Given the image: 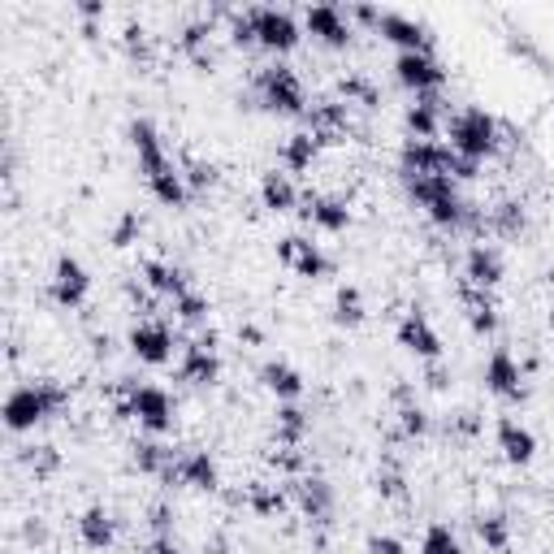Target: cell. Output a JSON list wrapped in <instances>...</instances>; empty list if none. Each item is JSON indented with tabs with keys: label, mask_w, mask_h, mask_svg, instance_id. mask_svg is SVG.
<instances>
[{
	"label": "cell",
	"mask_w": 554,
	"mask_h": 554,
	"mask_svg": "<svg viewBox=\"0 0 554 554\" xmlns=\"http://www.w3.org/2000/svg\"><path fill=\"white\" fill-rule=\"evenodd\" d=\"M130 143H135L139 169H143V178H148V191L156 195V200L169 204V208L187 204V182H182L174 161L165 156L161 135H156V126L148 122V117H135V122H130Z\"/></svg>",
	"instance_id": "6da1fadb"
},
{
	"label": "cell",
	"mask_w": 554,
	"mask_h": 554,
	"mask_svg": "<svg viewBox=\"0 0 554 554\" xmlns=\"http://www.w3.org/2000/svg\"><path fill=\"white\" fill-rule=\"evenodd\" d=\"M65 403H70V390H65L61 381H52V377L26 381V386L9 390V399H5V425H9L13 433L35 429L39 420L61 416V412H65Z\"/></svg>",
	"instance_id": "7a4b0ae2"
},
{
	"label": "cell",
	"mask_w": 554,
	"mask_h": 554,
	"mask_svg": "<svg viewBox=\"0 0 554 554\" xmlns=\"http://www.w3.org/2000/svg\"><path fill=\"white\" fill-rule=\"evenodd\" d=\"M399 178H403V187L407 195L425 208V213L438 221V226H464V217H468V204L459 200V191H455V182L451 178H429V174H403L399 169Z\"/></svg>",
	"instance_id": "3957f363"
},
{
	"label": "cell",
	"mask_w": 554,
	"mask_h": 554,
	"mask_svg": "<svg viewBox=\"0 0 554 554\" xmlns=\"http://www.w3.org/2000/svg\"><path fill=\"white\" fill-rule=\"evenodd\" d=\"M446 135H451V152H459L464 161H485L490 152H498V122L485 109H464L446 122Z\"/></svg>",
	"instance_id": "277c9868"
},
{
	"label": "cell",
	"mask_w": 554,
	"mask_h": 554,
	"mask_svg": "<svg viewBox=\"0 0 554 554\" xmlns=\"http://www.w3.org/2000/svg\"><path fill=\"white\" fill-rule=\"evenodd\" d=\"M256 100L265 104L269 113H282V117H299L308 113V91H303L299 74L290 65H265L256 74Z\"/></svg>",
	"instance_id": "5b68a950"
},
{
	"label": "cell",
	"mask_w": 554,
	"mask_h": 554,
	"mask_svg": "<svg viewBox=\"0 0 554 554\" xmlns=\"http://www.w3.org/2000/svg\"><path fill=\"white\" fill-rule=\"evenodd\" d=\"M117 412L135 416L148 433L174 429V399H169L161 386H139V381L126 377V394H122V403H117Z\"/></svg>",
	"instance_id": "8992f818"
},
{
	"label": "cell",
	"mask_w": 554,
	"mask_h": 554,
	"mask_svg": "<svg viewBox=\"0 0 554 554\" xmlns=\"http://www.w3.org/2000/svg\"><path fill=\"white\" fill-rule=\"evenodd\" d=\"M394 74H399V83L412 87L416 96H438V87L446 83V70L429 57V52H399Z\"/></svg>",
	"instance_id": "52a82bcc"
},
{
	"label": "cell",
	"mask_w": 554,
	"mask_h": 554,
	"mask_svg": "<svg viewBox=\"0 0 554 554\" xmlns=\"http://www.w3.org/2000/svg\"><path fill=\"white\" fill-rule=\"evenodd\" d=\"M308 135L316 143H347L351 135V117H347V104H338V100H316L308 104Z\"/></svg>",
	"instance_id": "ba28073f"
},
{
	"label": "cell",
	"mask_w": 554,
	"mask_h": 554,
	"mask_svg": "<svg viewBox=\"0 0 554 554\" xmlns=\"http://www.w3.org/2000/svg\"><path fill=\"white\" fill-rule=\"evenodd\" d=\"M485 390L498 394V399H507V403L524 399V377H520V364H516V355H511L507 347H494L490 364H485Z\"/></svg>",
	"instance_id": "9c48e42d"
},
{
	"label": "cell",
	"mask_w": 554,
	"mask_h": 554,
	"mask_svg": "<svg viewBox=\"0 0 554 554\" xmlns=\"http://www.w3.org/2000/svg\"><path fill=\"white\" fill-rule=\"evenodd\" d=\"M252 22H256V44L273 52H290L299 44V26L286 9H252Z\"/></svg>",
	"instance_id": "30bf717a"
},
{
	"label": "cell",
	"mask_w": 554,
	"mask_h": 554,
	"mask_svg": "<svg viewBox=\"0 0 554 554\" xmlns=\"http://www.w3.org/2000/svg\"><path fill=\"white\" fill-rule=\"evenodd\" d=\"M277 260H282L286 269H295L299 277H325L329 273V256L316 243L299 239V234H286V239L277 243Z\"/></svg>",
	"instance_id": "8fae6325"
},
{
	"label": "cell",
	"mask_w": 554,
	"mask_h": 554,
	"mask_svg": "<svg viewBox=\"0 0 554 554\" xmlns=\"http://www.w3.org/2000/svg\"><path fill=\"white\" fill-rule=\"evenodd\" d=\"M174 481L178 485H191V490H208V494L221 485L217 464L208 459V451H182L174 459V472H169V485H174Z\"/></svg>",
	"instance_id": "7c38bea8"
},
{
	"label": "cell",
	"mask_w": 554,
	"mask_h": 554,
	"mask_svg": "<svg viewBox=\"0 0 554 554\" xmlns=\"http://www.w3.org/2000/svg\"><path fill=\"white\" fill-rule=\"evenodd\" d=\"M87 290H91L87 269L78 265L74 256H61L57 269H52V299H57L61 308H78V303L87 299Z\"/></svg>",
	"instance_id": "4fadbf2b"
},
{
	"label": "cell",
	"mask_w": 554,
	"mask_h": 554,
	"mask_svg": "<svg viewBox=\"0 0 554 554\" xmlns=\"http://www.w3.org/2000/svg\"><path fill=\"white\" fill-rule=\"evenodd\" d=\"M130 351H135L143 364H165L169 351H174V334H169V325H161V321H139L130 329Z\"/></svg>",
	"instance_id": "5bb4252c"
},
{
	"label": "cell",
	"mask_w": 554,
	"mask_h": 554,
	"mask_svg": "<svg viewBox=\"0 0 554 554\" xmlns=\"http://www.w3.org/2000/svg\"><path fill=\"white\" fill-rule=\"evenodd\" d=\"M290 490H295V503L303 507V516H308V520L325 524L329 516H334V485H329L325 477H316V472H312V477H299Z\"/></svg>",
	"instance_id": "9a60e30c"
},
{
	"label": "cell",
	"mask_w": 554,
	"mask_h": 554,
	"mask_svg": "<svg viewBox=\"0 0 554 554\" xmlns=\"http://www.w3.org/2000/svg\"><path fill=\"white\" fill-rule=\"evenodd\" d=\"M217 373H221V360L213 351V334H208L195 342V347H187V355H182V364H178V377L191 381V386H213Z\"/></svg>",
	"instance_id": "2e32d148"
},
{
	"label": "cell",
	"mask_w": 554,
	"mask_h": 554,
	"mask_svg": "<svg viewBox=\"0 0 554 554\" xmlns=\"http://www.w3.org/2000/svg\"><path fill=\"white\" fill-rule=\"evenodd\" d=\"M459 308H464L468 325L477 329V334H494L498 329V303H494L490 290H481L472 282H459Z\"/></svg>",
	"instance_id": "e0dca14e"
},
{
	"label": "cell",
	"mask_w": 554,
	"mask_h": 554,
	"mask_svg": "<svg viewBox=\"0 0 554 554\" xmlns=\"http://www.w3.org/2000/svg\"><path fill=\"white\" fill-rule=\"evenodd\" d=\"M299 213L308 217L312 226L329 230V234H338V230L351 226V208H347V200H338V195H308Z\"/></svg>",
	"instance_id": "ac0fdd59"
},
{
	"label": "cell",
	"mask_w": 554,
	"mask_h": 554,
	"mask_svg": "<svg viewBox=\"0 0 554 554\" xmlns=\"http://www.w3.org/2000/svg\"><path fill=\"white\" fill-rule=\"evenodd\" d=\"M308 31L316 39H325L329 48H347L351 44V22H347V13L334 9V5H312L308 9Z\"/></svg>",
	"instance_id": "d6986e66"
},
{
	"label": "cell",
	"mask_w": 554,
	"mask_h": 554,
	"mask_svg": "<svg viewBox=\"0 0 554 554\" xmlns=\"http://www.w3.org/2000/svg\"><path fill=\"white\" fill-rule=\"evenodd\" d=\"M399 342L412 355H425V360H438V355H442V338L433 334V325L420 312H407L399 321Z\"/></svg>",
	"instance_id": "ffe728a7"
},
{
	"label": "cell",
	"mask_w": 554,
	"mask_h": 554,
	"mask_svg": "<svg viewBox=\"0 0 554 554\" xmlns=\"http://www.w3.org/2000/svg\"><path fill=\"white\" fill-rule=\"evenodd\" d=\"M464 282L481 286V290H494L498 282H503V256H498L490 243H477V247L468 252V273H464Z\"/></svg>",
	"instance_id": "44dd1931"
},
{
	"label": "cell",
	"mask_w": 554,
	"mask_h": 554,
	"mask_svg": "<svg viewBox=\"0 0 554 554\" xmlns=\"http://www.w3.org/2000/svg\"><path fill=\"white\" fill-rule=\"evenodd\" d=\"M377 31L394 39V44H403V52H425L429 48V31L412 18H399V13H381L377 18Z\"/></svg>",
	"instance_id": "7402d4cb"
},
{
	"label": "cell",
	"mask_w": 554,
	"mask_h": 554,
	"mask_svg": "<svg viewBox=\"0 0 554 554\" xmlns=\"http://www.w3.org/2000/svg\"><path fill=\"white\" fill-rule=\"evenodd\" d=\"M498 446H503V455L511 459V464H529L533 451H537V442H533V433L520 425V420H511L503 416L498 420Z\"/></svg>",
	"instance_id": "603a6c76"
},
{
	"label": "cell",
	"mask_w": 554,
	"mask_h": 554,
	"mask_svg": "<svg viewBox=\"0 0 554 554\" xmlns=\"http://www.w3.org/2000/svg\"><path fill=\"white\" fill-rule=\"evenodd\" d=\"M260 381H265V386L277 394V399H299L303 394V377L295 373V368H290L286 360H269L265 368H260Z\"/></svg>",
	"instance_id": "cb8c5ba5"
},
{
	"label": "cell",
	"mask_w": 554,
	"mask_h": 554,
	"mask_svg": "<svg viewBox=\"0 0 554 554\" xmlns=\"http://www.w3.org/2000/svg\"><path fill=\"white\" fill-rule=\"evenodd\" d=\"M438 113H442V100L438 96H416V104L407 109V130H412L416 139H429L438 135Z\"/></svg>",
	"instance_id": "d4e9b609"
},
{
	"label": "cell",
	"mask_w": 554,
	"mask_h": 554,
	"mask_svg": "<svg viewBox=\"0 0 554 554\" xmlns=\"http://www.w3.org/2000/svg\"><path fill=\"white\" fill-rule=\"evenodd\" d=\"M143 277H148L152 290H161V295H169V299H182L191 290L187 273L174 269V265H161V260H148V265H143Z\"/></svg>",
	"instance_id": "484cf974"
},
{
	"label": "cell",
	"mask_w": 554,
	"mask_h": 554,
	"mask_svg": "<svg viewBox=\"0 0 554 554\" xmlns=\"http://www.w3.org/2000/svg\"><path fill=\"white\" fill-rule=\"evenodd\" d=\"M135 468L139 472H148V477H161V481H169V472H174V451H165V446H156V442H135Z\"/></svg>",
	"instance_id": "4316f807"
},
{
	"label": "cell",
	"mask_w": 554,
	"mask_h": 554,
	"mask_svg": "<svg viewBox=\"0 0 554 554\" xmlns=\"http://www.w3.org/2000/svg\"><path fill=\"white\" fill-rule=\"evenodd\" d=\"M78 533H83V542L91 550H109L113 546V516L104 507H91V511H83V520H78Z\"/></svg>",
	"instance_id": "83f0119b"
},
{
	"label": "cell",
	"mask_w": 554,
	"mask_h": 554,
	"mask_svg": "<svg viewBox=\"0 0 554 554\" xmlns=\"http://www.w3.org/2000/svg\"><path fill=\"white\" fill-rule=\"evenodd\" d=\"M260 195H265V208H273V213H290V208L299 204L295 195V182H290L286 174H265V182H260Z\"/></svg>",
	"instance_id": "f1b7e54d"
},
{
	"label": "cell",
	"mask_w": 554,
	"mask_h": 554,
	"mask_svg": "<svg viewBox=\"0 0 554 554\" xmlns=\"http://www.w3.org/2000/svg\"><path fill=\"white\" fill-rule=\"evenodd\" d=\"M316 152H321V143H316V139L308 135V130H303V135H290V139H286V148H282V165L290 169V174H303V169H312Z\"/></svg>",
	"instance_id": "f546056e"
},
{
	"label": "cell",
	"mask_w": 554,
	"mask_h": 554,
	"mask_svg": "<svg viewBox=\"0 0 554 554\" xmlns=\"http://www.w3.org/2000/svg\"><path fill=\"white\" fill-rule=\"evenodd\" d=\"M524 204H516V200H507V204H498L494 213H490V230L494 234H503V239H516V234L524 230Z\"/></svg>",
	"instance_id": "4dcf8cb0"
},
{
	"label": "cell",
	"mask_w": 554,
	"mask_h": 554,
	"mask_svg": "<svg viewBox=\"0 0 554 554\" xmlns=\"http://www.w3.org/2000/svg\"><path fill=\"white\" fill-rule=\"evenodd\" d=\"M334 321L347 325V329H355V325L364 321V299H360V290H355V286H342V290H338V299H334Z\"/></svg>",
	"instance_id": "1f68e13d"
},
{
	"label": "cell",
	"mask_w": 554,
	"mask_h": 554,
	"mask_svg": "<svg viewBox=\"0 0 554 554\" xmlns=\"http://www.w3.org/2000/svg\"><path fill=\"white\" fill-rule=\"evenodd\" d=\"M303 433H308V416L299 412V407H282V412H277V438H282L286 446H299L303 442Z\"/></svg>",
	"instance_id": "d6a6232c"
},
{
	"label": "cell",
	"mask_w": 554,
	"mask_h": 554,
	"mask_svg": "<svg viewBox=\"0 0 554 554\" xmlns=\"http://www.w3.org/2000/svg\"><path fill=\"white\" fill-rule=\"evenodd\" d=\"M420 554H464V546H459V537L451 533V524H429Z\"/></svg>",
	"instance_id": "836d02e7"
},
{
	"label": "cell",
	"mask_w": 554,
	"mask_h": 554,
	"mask_svg": "<svg viewBox=\"0 0 554 554\" xmlns=\"http://www.w3.org/2000/svg\"><path fill=\"white\" fill-rule=\"evenodd\" d=\"M477 533H481V542L490 546V550L507 554V546H511V529H507V520H503V516H481V520H477Z\"/></svg>",
	"instance_id": "e575fe53"
},
{
	"label": "cell",
	"mask_w": 554,
	"mask_h": 554,
	"mask_svg": "<svg viewBox=\"0 0 554 554\" xmlns=\"http://www.w3.org/2000/svg\"><path fill=\"white\" fill-rule=\"evenodd\" d=\"M399 403H403V407H399V420H403V433H407V438H420V433H429V416L412 403V394L399 390Z\"/></svg>",
	"instance_id": "d590c367"
},
{
	"label": "cell",
	"mask_w": 554,
	"mask_h": 554,
	"mask_svg": "<svg viewBox=\"0 0 554 554\" xmlns=\"http://www.w3.org/2000/svg\"><path fill=\"white\" fill-rule=\"evenodd\" d=\"M22 464L31 468L35 477H48V472L61 468V455L52 451V446H26V451H22Z\"/></svg>",
	"instance_id": "8d00e7d4"
},
{
	"label": "cell",
	"mask_w": 554,
	"mask_h": 554,
	"mask_svg": "<svg viewBox=\"0 0 554 554\" xmlns=\"http://www.w3.org/2000/svg\"><path fill=\"white\" fill-rule=\"evenodd\" d=\"M247 503H252V511H260V516H282L286 498L277 494V490H265V485H256V490L247 494Z\"/></svg>",
	"instance_id": "74e56055"
},
{
	"label": "cell",
	"mask_w": 554,
	"mask_h": 554,
	"mask_svg": "<svg viewBox=\"0 0 554 554\" xmlns=\"http://www.w3.org/2000/svg\"><path fill=\"white\" fill-rule=\"evenodd\" d=\"M338 91L347 96V104H351V100H360L364 109H373V104H377V91H373V83H364V78H342Z\"/></svg>",
	"instance_id": "f35d334b"
},
{
	"label": "cell",
	"mask_w": 554,
	"mask_h": 554,
	"mask_svg": "<svg viewBox=\"0 0 554 554\" xmlns=\"http://www.w3.org/2000/svg\"><path fill=\"white\" fill-rule=\"evenodd\" d=\"M174 312L182 316V321H204V312H208V299L204 295H195V290H187L182 299H174Z\"/></svg>",
	"instance_id": "ab89813d"
},
{
	"label": "cell",
	"mask_w": 554,
	"mask_h": 554,
	"mask_svg": "<svg viewBox=\"0 0 554 554\" xmlns=\"http://www.w3.org/2000/svg\"><path fill=\"white\" fill-rule=\"evenodd\" d=\"M377 490L386 494V498H399V494H403V472L394 468V464L381 468V472H377Z\"/></svg>",
	"instance_id": "60d3db41"
},
{
	"label": "cell",
	"mask_w": 554,
	"mask_h": 554,
	"mask_svg": "<svg viewBox=\"0 0 554 554\" xmlns=\"http://www.w3.org/2000/svg\"><path fill=\"white\" fill-rule=\"evenodd\" d=\"M187 178H191V187H213L217 169L213 165H200V161H187Z\"/></svg>",
	"instance_id": "b9f144b4"
},
{
	"label": "cell",
	"mask_w": 554,
	"mask_h": 554,
	"mask_svg": "<svg viewBox=\"0 0 554 554\" xmlns=\"http://www.w3.org/2000/svg\"><path fill=\"white\" fill-rule=\"evenodd\" d=\"M368 554H403L399 537H368Z\"/></svg>",
	"instance_id": "7bdbcfd3"
},
{
	"label": "cell",
	"mask_w": 554,
	"mask_h": 554,
	"mask_svg": "<svg viewBox=\"0 0 554 554\" xmlns=\"http://www.w3.org/2000/svg\"><path fill=\"white\" fill-rule=\"evenodd\" d=\"M148 516H152V529H156V537H169V507H165V503H156V507L148 511Z\"/></svg>",
	"instance_id": "ee69618b"
},
{
	"label": "cell",
	"mask_w": 554,
	"mask_h": 554,
	"mask_svg": "<svg viewBox=\"0 0 554 554\" xmlns=\"http://www.w3.org/2000/svg\"><path fill=\"white\" fill-rule=\"evenodd\" d=\"M143 554H182V550L174 546V537H152V542L143 546Z\"/></svg>",
	"instance_id": "f6af8a7d"
},
{
	"label": "cell",
	"mask_w": 554,
	"mask_h": 554,
	"mask_svg": "<svg viewBox=\"0 0 554 554\" xmlns=\"http://www.w3.org/2000/svg\"><path fill=\"white\" fill-rule=\"evenodd\" d=\"M135 230H139V221L126 213V217H122V226H117V234H113V243H117V247H126V243H130V234H135Z\"/></svg>",
	"instance_id": "bcb514c9"
}]
</instances>
